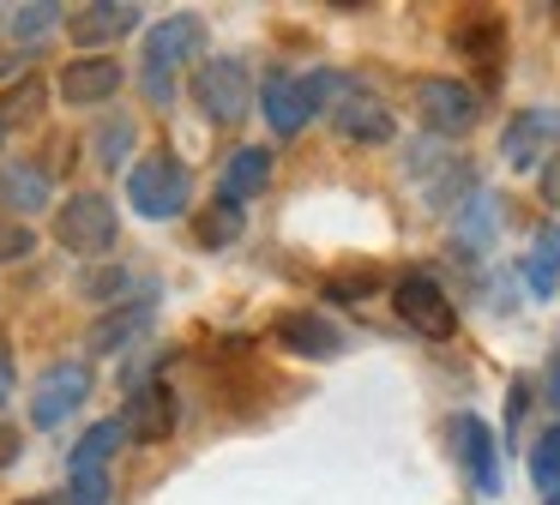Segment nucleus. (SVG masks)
I'll return each instance as SVG.
<instances>
[{
  "instance_id": "1",
  "label": "nucleus",
  "mask_w": 560,
  "mask_h": 505,
  "mask_svg": "<svg viewBox=\"0 0 560 505\" xmlns=\"http://www.w3.org/2000/svg\"><path fill=\"white\" fill-rule=\"evenodd\" d=\"M199 48H206V19H199V12H170L163 24H151L145 60H139V84H145L151 103H170L175 72H182L187 60H199Z\"/></svg>"
},
{
  "instance_id": "2",
  "label": "nucleus",
  "mask_w": 560,
  "mask_h": 505,
  "mask_svg": "<svg viewBox=\"0 0 560 505\" xmlns=\"http://www.w3.org/2000/svg\"><path fill=\"white\" fill-rule=\"evenodd\" d=\"M343 84H350L343 72H307V79H295V72H271V79L259 84V108H266V120H271L278 139H295L319 108L338 103Z\"/></svg>"
},
{
  "instance_id": "3",
  "label": "nucleus",
  "mask_w": 560,
  "mask_h": 505,
  "mask_svg": "<svg viewBox=\"0 0 560 505\" xmlns=\"http://www.w3.org/2000/svg\"><path fill=\"white\" fill-rule=\"evenodd\" d=\"M194 199V168L182 163L175 151H151L127 168V204H133L145 223H170V216L187 211Z\"/></svg>"
},
{
  "instance_id": "4",
  "label": "nucleus",
  "mask_w": 560,
  "mask_h": 505,
  "mask_svg": "<svg viewBox=\"0 0 560 505\" xmlns=\"http://www.w3.org/2000/svg\"><path fill=\"white\" fill-rule=\"evenodd\" d=\"M194 103H199V115H206L211 127H242L247 108H254V72H247V60H235V55L199 60Z\"/></svg>"
},
{
  "instance_id": "5",
  "label": "nucleus",
  "mask_w": 560,
  "mask_h": 505,
  "mask_svg": "<svg viewBox=\"0 0 560 505\" xmlns=\"http://www.w3.org/2000/svg\"><path fill=\"white\" fill-rule=\"evenodd\" d=\"M121 235V216H115V199L109 192H67L55 204V240L79 259H97V252L115 247Z\"/></svg>"
},
{
  "instance_id": "6",
  "label": "nucleus",
  "mask_w": 560,
  "mask_h": 505,
  "mask_svg": "<svg viewBox=\"0 0 560 505\" xmlns=\"http://www.w3.org/2000/svg\"><path fill=\"white\" fill-rule=\"evenodd\" d=\"M392 313H398L416 337H434V343H446V337L458 331V307H452V295L428 271H404L398 283H392Z\"/></svg>"
},
{
  "instance_id": "7",
  "label": "nucleus",
  "mask_w": 560,
  "mask_h": 505,
  "mask_svg": "<svg viewBox=\"0 0 560 505\" xmlns=\"http://www.w3.org/2000/svg\"><path fill=\"white\" fill-rule=\"evenodd\" d=\"M416 115L434 139H458L482 120V91L464 79H422L416 84Z\"/></svg>"
},
{
  "instance_id": "8",
  "label": "nucleus",
  "mask_w": 560,
  "mask_h": 505,
  "mask_svg": "<svg viewBox=\"0 0 560 505\" xmlns=\"http://www.w3.org/2000/svg\"><path fill=\"white\" fill-rule=\"evenodd\" d=\"M555 151H560V108H548V103L518 108V115L500 127V156H506L512 168H542Z\"/></svg>"
},
{
  "instance_id": "9",
  "label": "nucleus",
  "mask_w": 560,
  "mask_h": 505,
  "mask_svg": "<svg viewBox=\"0 0 560 505\" xmlns=\"http://www.w3.org/2000/svg\"><path fill=\"white\" fill-rule=\"evenodd\" d=\"M85 397H91V367L85 361H55V367H43V379L31 385V427H43V433L61 427Z\"/></svg>"
},
{
  "instance_id": "10",
  "label": "nucleus",
  "mask_w": 560,
  "mask_h": 505,
  "mask_svg": "<svg viewBox=\"0 0 560 505\" xmlns=\"http://www.w3.org/2000/svg\"><path fill=\"white\" fill-rule=\"evenodd\" d=\"M151 319H158V289H139L133 301H115V307H103L97 319H91L85 349L91 355H121L127 343H139V337L151 331Z\"/></svg>"
},
{
  "instance_id": "11",
  "label": "nucleus",
  "mask_w": 560,
  "mask_h": 505,
  "mask_svg": "<svg viewBox=\"0 0 560 505\" xmlns=\"http://www.w3.org/2000/svg\"><path fill=\"white\" fill-rule=\"evenodd\" d=\"M121 79H127V67L115 55H73L55 72V96H61L67 108H97L121 91Z\"/></svg>"
},
{
  "instance_id": "12",
  "label": "nucleus",
  "mask_w": 560,
  "mask_h": 505,
  "mask_svg": "<svg viewBox=\"0 0 560 505\" xmlns=\"http://www.w3.org/2000/svg\"><path fill=\"white\" fill-rule=\"evenodd\" d=\"M175 421H182V397L170 391L163 379L139 385V391H127V409H121V433L133 445H163L175 433Z\"/></svg>"
},
{
  "instance_id": "13",
  "label": "nucleus",
  "mask_w": 560,
  "mask_h": 505,
  "mask_svg": "<svg viewBox=\"0 0 560 505\" xmlns=\"http://www.w3.org/2000/svg\"><path fill=\"white\" fill-rule=\"evenodd\" d=\"M331 127H338L343 144H392L398 120H392V108L380 103L374 91H362V84H343V96L331 103Z\"/></svg>"
},
{
  "instance_id": "14",
  "label": "nucleus",
  "mask_w": 560,
  "mask_h": 505,
  "mask_svg": "<svg viewBox=\"0 0 560 505\" xmlns=\"http://www.w3.org/2000/svg\"><path fill=\"white\" fill-rule=\"evenodd\" d=\"M452 55H464V67L494 79L500 60H506V24H500V12H458V24H452Z\"/></svg>"
},
{
  "instance_id": "15",
  "label": "nucleus",
  "mask_w": 560,
  "mask_h": 505,
  "mask_svg": "<svg viewBox=\"0 0 560 505\" xmlns=\"http://www.w3.org/2000/svg\"><path fill=\"white\" fill-rule=\"evenodd\" d=\"M145 24V12L133 7V0H91V7L67 12V36H73L79 48H103V43H121L127 31H139Z\"/></svg>"
},
{
  "instance_id": "16",
  "label": "nucleus",
  "mask_w": 560,
  "mask_h": 505,
  "mask_svg": "<svg viewBox=\"0 0 560 505\" xmlns=\"http://www.w3.org/2000/svg\"><path fill=\"white\" fill-rule=\"evenodd\" d=\"M278 343L302 361H331V355H343V325L326 319V313H283Z\"/></svg>"
},
{
  "instance_id": "17",
  "label": "nucleus",
  "mask_w": 560,
  "mask_h": 505,
  "mask_svg": "<svg viewBox=\"0 0 560 505\" xmlns=\"http://www.w3.org/2000/svg\"><path fill=\"white\" fill-rule=\"evenodd\" d=\"M55 204V180L43 163H0V211H13V216H43Z\"/></svg>"
},
{
  "instance_id": "18",
  "label": "nucleus",
  "mask_w": 560,
  "mask_h": 505,
  "mask_svg": "<svg viewBox=\"0 0 560 505\" xmlns=\"http://www.w3.org/2000/svg\"><path fill=\"white\" fill-rule=\"evenodd\" d=\"M452 439H458V457H464V475L476 481V493H500V445L488 433L482 415H458L452 421Z\"/></svg>"
},
{
  "instance_id": "19",
  "label": "nucleus",
  "mask_w": 560,
  "mask_h": 505,
  "mask_svg": "<svg viewBox=\"0 0 560 505\" xmlns=\"http://www.w3.org/2000/svg\"><path fill=\"white\" fill-rule=\"evenodd\" d=\"M271 187V144H242V151L223 163V180H218V199L223 204H247Z\"/></svg>"
},
{
  "instance_id": "20",
  "label": "nucleus",
  "mask_w": 560,
  "mask_h": 505,
  "mask_svg": "<svg viewBox=\"0 0 560 505\" xmlns=\"http://www.w3.org/2000/svg\"><path fill=\"white\" fill-rule=\"evenodd\" d=\"M121 421H97V427H85L79 433V445H73V457H67V469L73 475H109V457L121 451Z\"/></svg>"
},
{
  "instance_id": "21",
  "label": "nucleus",
  "mask_w": 560,
  "mask_h": 505,
  "mask_svg": "<svg viewBox=\"0 0 560 505\" xmlns=\"http://www.w3.org/2000/svg\"><path fill=\"white\" fill-rule=\"evenodd\" d=\"M43 108H49V84H43L37 72H25L19 84H7V91H0V120H7V132L43 120Z\"/></svg>"
},
{
  "instance_id": "22",
  "label": "nucleus",
  "mask_w": 560,
  "mask_h": 505,
  "mask_svg": "<svg viewBox=\"0 0 560 505\" xmlns=\"http://www.w3.org/2000/svg\"><path fill=\"white\" fill-rule=\"evenodd\" d=\"M494 235H500V199H494V192H476L470 211H458V247L464 252H482Z\"/></svg>"
},
{
  "instance_id": "23",
  "label": "nucleus",
  "mask_w": 560,
  "mask_h": 505,
  "mask_svg": "<svg viewBox=\"0 0 560 505\" xmlns=\"http://www.w3.org/2000/svg\"><path fill=\"white\" fill-rule=\"evenodd\" d=\"M524 283H530L536 295H548V289L560 283V223H548L542 235H536V247L524 252Z\"/></svg>"
},
{
  "instance_id": "24",
  "label": "nucleus",
  "mask_w": 560,
  "mask_h": 505,
  "mask_svg": "<svg viewBox=\"0 0 560 505\" xmlns=\"http://www.w3.org/2000/svg\"><path fill=\"white\" fill-rule=\"evenodd\" d=\"M133 144H139V120H127V115L97 120V139H91V151H97V163H103V168H127Z\"/></svg>"
},
{
  "instance_id": "25",
  "label": "nucleus",
  "mask_w": 560,
  "mask_h": 505,
  "mask_svg": "<svg viewBox=\"0 0 560 505\" xmlns=\"http://www.w3.org/2000/svg\"><path fill=\"white\" fill-rule=\"evenodd\" d=\"M61 19H67V12L49 7V0H37V7H13V12H7V36H13V43H25V48H37Z\"/></svg>"
},
{
  "instance_id": "26",
  "label": "nucleus",
  "mask_w": 560,
  "mask_h": 505,
  "mask_svg": "<svg viewBox=\"0 0 560 505\" xmlns=\"http://www.w3.org/2000/svg\"><path fill=\"white\" fill-rule=\"evenodd\" d=\"M194 240L199 247H230V240H242V204H211V211L194 216Z\"/></svg>"
},
{
  "instance_id": "27",
  "label": "nucleus",
  "mask_w": 560,
  "mask_h": 505,
  "mask_svg": "<svg viewBox=\"0 0 560 505\" xmlns=\"http://www.w3.org/2000/svg\"><path fill=\"white\" fill-rule=\"evenodd\" d=\"M79 289H85L91 301H103V307H115V301H127V289H133V265H91V271L79 277Z\"/></svg>"
},
{
  "instance_id": "28",
  "label": "nucleus",
  "mask_w": 560,
  "mask_h": 505,
  "mask_svg": "<svg viewBox=\"0 0 560 505\" xmlns=\"http://www.w3.org/2000/svg\"><path fill=\"white\" fill-rule=\"evenodd\" d=\"M530 481L542 493H555L560 488V421L548 433H536V445H530Z\"/></svg>"
},
{
  "instance_id": "29",
  "label": "nucleus",
  "mask_w": 560,
  "mask_h": 505,
  "mask_svg": "<svg viewBox=\"0 0 560 505\" xmlns=\"http://www.w3.org/2000/svg\"><path fill=\"white\" fill-rule=\"evenodd\" d=\"M37 252V235H31V223H19V216H0V265H19Z\"/></svg>"
},
{
  "instance_id": "30",
  "label": "nucleus",
  "mask_w": 560,
  "mask_h": 505,
  "mask_svg": "<svg viewBox=\"0 0 560 505\" xmlns=\"http://www.w3.org/2000/svg\"><path fill=\"white\" fill-rule=\"evenodd\" d=\"M67 505H109V475H73Z\"/></svg>"
},
{
  "instance_id": "31",
  "label": "nucleus",
  "mask_w": 560,
  "mask_h": 505,
  "mask_svg": "<svg viewBox=\"0 0 560 505\" xmlns=\"http://www.w3.org/2000/svg\"><path fill=\"white\" fill-rule=\"evenodd\" d=\"M374 289H380V277L362 271V277H331L326 295H331V301H355V295H374Z\"/></svg>"
},
{
  "instance_id": "32",
  "label": "nucleus",
  "mask_w": 560,
  "mask_h": 505,
  "mask_svg": "<svg viewBox=\"0 0 560 505\" xmlns=\"http://www.w3.org/2000/svg\"><path fill=\"white\" fill-rule=\"evenodd\" d=\"M536 192H542V204H548V211H560V151L548 156L542 168H536Z\"/></svg>"
},
{
  "instance_id": "33",
  "label": "nucleus",
  "mask_w": 560,
  "mask_h": 505,
  "mask_svg": "<svg viewBox=\"0 0 560 505\" xmlns=\"http://www.w3.org/2000/svg\"><path fill=\"white\" fill-rule=\"evenodd\" d=\"M13 385H19V367H13V337L0 331V409L13 403Z\"/></svg>"
},
{
  "instance_id": "34",
  "label": "nucleus",
  "mask_w": 560,
  "mask_h": 505,
  "mask_svg": "<svg viewBox=\"0 0 560 505\" xmlns=\"http://www.w3.org/2000/svg\"><path fill=\"white\" fill-rule=\"evenodd\" d=\"M19 457H25V433H19L13 421H0V469H13Z\"/></svg>"
},
{
  "instance_id": "35",
  "label": "nucleus",
  "mask_w": 560,
  "mask_h": 505,
  "mask_svg": "<svg viewBox=\"0 0 560 505\" xmlns=\"http://www.w3.org/2000/svg\"><path fill=\"white\" fill-rule=\"evenodd\" d=\"M524 403H530V385H512V391H506V427H518V421H524Z\"/></svg>"
},
{
  "instance_id": "36",
  "label": "nucleus",
  "mask_w": 560,
  "mask_h": 505,
  "mask_svg": "<svg viewBox=\"0 0 560 505\" xmlns=\"http://www.w3.org/2000/svg\"><path fill=\"white\" fill-rule=\"evenodd\" d=\"M548 397H555V409H560V355H555V373H548Z\"/></svg>"
},
{
  "instance_id": "37",
  "label": "nucleus",
  "mask_w": 560,
  "mask_h": 505,
  "mask_svg": "<svg viewBox=\"0 0 560 505\" xmlns=\"http://www.w3.org/2000/svg\"><path fill=\"white\" fill-rule=\"evenodd\" d=\"M19 505H67V500H55V493H37V500H19Z\"/></svg>"
},
{
  "instance_id": "38",
  "label": "nucleus",
  "mask_w": 560,
  "mask_h": 505,
  "mask_svg": "<svg viewBox=\"0 0 560 505\" xmlns=\"http://www.w3.org/2000/svg\"><path fill=\"white\" fill-rule=\"evenodd\" d=\"M542 505H560V488H555V493H548V500H542Z\"/></svg>"
},
{
  "instance_id": "39",
  "label": "nucleus",
  "mask_w": 560,
  "mask_h": 505,
  "mask_svg": "<svg viewBox=\"0 0 560 505\" xmlns=\"http://www.w3.org/2000/svg\"><path fill=\"white\" fill-rule=\"evenodd\" d=\"M0 144H7V120H0Z\"/></svg>"
}]
</instances>
